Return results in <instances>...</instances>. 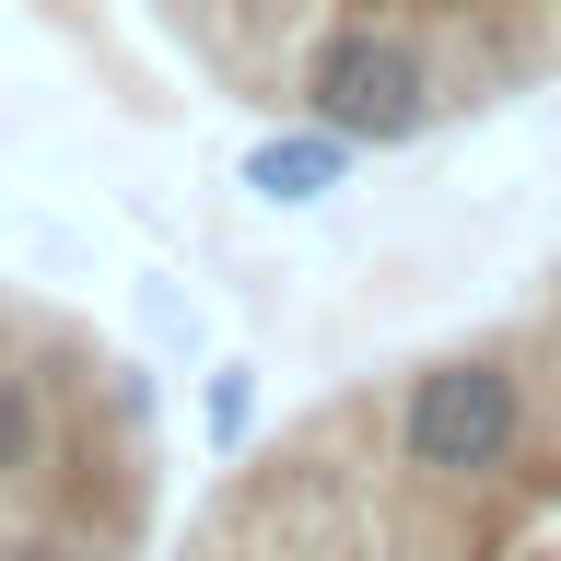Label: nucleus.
<instances>
[{"label": "nucleus", "mask_w": 561, "mask_h": 561, "mask_svg": "<svg viewBox=\"0 0 561 561\" xmlns=\"http://www.w3.org/2000/svg\"><path fill=\"white\" fill-rule=\"evenodd\" d=\"M199 12L234 24V35H257L270 59H293L316 24H398V35H421V47L445 59L456 105H468V82L515 70L526 47L561 35V0H199Z\"/></svg>", "instance_id": "2"}, {"label": "nucleus", "mask_w": 561, "mask_h": 561, "mask_svg": "<svg viewBox=\"0 0 561 561\" xmlns=\"http://www.w3.org/2000/svg\"><path fill=\"white\" fill-rule=\"evenodd\" d=\"M0 561H82L70 538H47V526H24V538H0Z\"/></svg>", "instance_id": "7"}, {"label": "nucleus", "mask_w": 561, "mask_h": 561, "mask_svg": "<svg viewBox=\"0 0 561 561\" xmlns=\"http://www.w3.org/2000/svg\"><path fill=\"white\" fill-rule=\"evenodd\" d=\"M340 175H351V140H340V129H280V140H257V152H245V187H257V199H280V210H316Z\"/></svg>", "instance_id": "4"}, {"label": "nucleus", "mask_w": 561, "mask_h": 561, "mask_svg": "<svg viewBox=\"0 0 561 561\" xmlns=\"http://www.w3.org/2000/svg\"><path fill=\"white\" fill-rule=\"evenodd\" d=\"M280 105L305 117V129H340L351 152H398L421 140L433 117L456 105L445 59L398 24H316L293 59H280Z\"/></svg>", "instance_id": "1"}, {"label": "nucleus", "mask_w": 561, "mask_h": 561, "mask_svg": "<svg viewBox=\"0 0 561 561\" xmlns=\"http://www.w3.org/2000/svg\"><path fill=\"white\" fill-rule=\"evenodd\" d=\"M245 421H257V386H245V375H210V445H245Z\"/></svg>", "instance_id": "6"}, {"label": "nucleus", "mask_w": 561, "mask_h": 561, "mask_svg": "<svg viewBox=\"0 0 561 561\" xmlns=\"http://www.w3.org/2000/svg\"><path fill=\"white\" fill-rule=\"evenodd\" d=\"M515 445H526V375L515 363L445 351V363L410 375V398H398V468H421V480H491V468H515Z\"/></svg>", "instance_id": "3"}, {"label": "nucleus", "mask_w": 561, "mask_h": 561, "mask_svg": "<svg viewBox=\"0 0 561 561\" xmlns=\"http://www.w3.org/2000/svg\"><path fill=\"white\" fill-rule=\"evenodd\" d=\"M47 468V386L0 363V480H35Z\"/></svg>", "instance_id": "5"}]
</instances>
